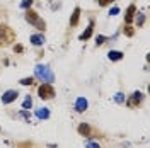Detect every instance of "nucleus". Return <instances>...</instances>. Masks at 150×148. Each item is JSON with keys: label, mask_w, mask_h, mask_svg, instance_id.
I'll return each mask as SVG.
<instances>
[{"label": "nucleus", "mask_w": 150, "mask_h": 148, "mask_svg": "<svg viewBox=\"0 0 150 148\" xmlns=\"http://www.w3.org/2000/svg\"><path fill=\"white\" fill-rule=\"evenodd\" d=\"M143 22H145V16H143L142 12H138V16H137V26L142 27V26H143Z\"/></svg>", "instance_id": "nucleus-18"}, {"label": "nucleus", "mask_w": 150, "mask_h": 148, "mask_svg": "<svg viewBox=\"0 0 150 148\" xmlns=\"http://www.w3.org/2000/svg\"><path fill=\"white\" fill-rule=\"evenodd\" d=\"M123 31H125V34H126V36H128V37H131V36H133V34H135V31H133V27H131L130 24H126V26H125V29H123Z\"/></svg>", "instance_id": "nucleus-17"}, {"label": "nucleus", "mask_w": 150, "mask_h": 148, "mask_svg": "<svg viewBox=\"0 0 150 148\" xmlns=\"http://www.w3.org/2000/svg\"><path fill=\"white\" fill-rule=\"evenodd\" d=\"M14 39H16L14 29L5 26V24H0V46H9V44H12Z\"/></svg>", "instance_id": "nucleus-1"}, {"label": "nucleus", "mask_w": 150, "mask_h": 148, "mask_svg": "<svg viewBox=\"0 0 150 148\" xmlns=\"http://www.w3.org/2000/svg\"><path fill=\"white\" fill-rule=\"evenodd\" d=\"M38 94L43 101H50V99L55 97V89H53L51 83H41L39 89H38Z\"/></svg>", "instance_id": "nucleus-4"}, {"label": "nucleus", "mask_w": 150, "mask_h": 148, "mask_svg": "<svg viewBox=\"0 0 150 148\" xmlns=\"http://www.w3.org/2000/svg\"><path fill=\"white\" fill-rule=\"evenodd\" d=\"M24 17H26V20H28L29 24H33V26H34L36 29H39V31H45V29H46V22H45L43 19H39V16H38L36 10L28 9Z\"/></svg>", "instance_id": "nucleus-3"}, {"label": "nucleus", "mask_w": 150, "mask_h": 148, "mask_svg": "<svg viewBox=\"0 0 150 148\" xmlns=\"http://www.w3.org/2000/svg\"><path fill=\"white\" fill-rule=\"evenodd\" d=\"M31 5H33V0H24V2H21V9H26V10H28Z\"/></svg>", "instance_id": "nucleus-21"}, {"label": "nucleus", "mask_w": 150, "mask_h": 148, "mask_svg": "<svg viewBox=\"0 0 150 148\" xmlns=\"http://www.w3.org/2000/svg\"><path fill=\"white\" fill-rule=\"evenodd\" d=\"M33 83H34V78L33 77H26V78L21 80V85H33Z\"/></svg>", "instance_id": "nucleus-19"}, {"label": "nucleus", "mask_w": 150, "mask_h": 148, "mask_svg": "<svg viewBox=\"0 0 150 148\" xmlns=\"http://www.w3.org/2000/svg\"><path fill=\"white\" fill-rule=\"evenodd\" d=\"M36 116L39 119H48L50 118V111L46 107H41V109H36Z\"/></svg>", "instance_id": "nucleus-14"}, {"label": "nucleus", "mask_w": 150, "mask_h": 148, "mask_svg": "<svg viewBox=\"0 0 150 148\" xmlns=\"http://www.w3.org/2000/svg\"><path fill=\"white\" fill-rule=\"evenodd\" d=\"M17 95H19L17 90H7V92H4V95H2V102L4 104H10V102H14L17 99Z\"/></svg>", "instance_id": "nucleus-6"}, {"label": "nucleus", "mask_w": 150, "mask_h": 148, "mask_svg": "<svg viewBox=\"0 0 150 148\" xmlns=\"http://www.w3.org/2000/svg\"><path fill=\"white\" fill-rule=\"evenodd\" d=\"M19 116H21V118H24V119L28 121V123L31 121V114L28 112V109H22V111L19 112Z\"/></svg>", "instance_id": "nucleus-20"}, {"label": "nucleus", "mask_w": 150, "mask_h": 148, "mask_svg": "<svg viewBox=\"0 0 150 148\" xmlns=\"http://www.w3.org/2000/svg\"><path fill=\"white\" fill-rule=\"evenodd\" d=\"M92 32H94V22L91 20V22H89V26H87V29H85L84 32L80 34V37H79V39H80V41H87L89 37L92 36Z\"/></svg>", "instance_id": "nucleus-10"}, {"label": "nucleus", "mask_w": 150, "mask_h": 148, "mask_svg": "<svg viewBox=\"0 0 150 148\" xmlns=\"http://www.w3.org/2000/svg\"><path fill=\"white\" fill-rule=\"evenodd\" d=\"M31 106H33V99H31V95H28L22 102V109H31Z\"/></svg>", "instance_id": "nucleus-16"}, {"label": "nucleus", "mask_w": 150, "mask_h": 148, "mask_svg": "<svg viewBox=\"0 0 150 148\" xmlns=\"http://www.w3.org/2000/svg\"><path fill=\"white\" fill-rule=\"evenodd\" d=\"M135 14H137V7H135V4L128 5V9H126V12H125V22L130 24L131 20H133V17H135Z\"/></svg>", "instance_id": "nucleus-9"}, {"label": "nucleus", "mask_w": 150, "mask_h": 148, "mask_svg": "<svg viewBox=\"0 0 150 148\" xmlns=\"http://www.w3.org/2000/svg\"><path fill=\"white\" fill-rule=\"evenodd\" d=\"M79 133H80L82 136H85V138H92L94 136V130L87 124V123H82V124L79 126Z\"/></svg>", "instance_id": "nucleus-7"}, {"label": "nucleus", "mask_w": 150, "mask_h": 148, "mask_svg": "<svg viewBox=\"0 0 150 148\" xmlns=\"http://www.w3.org/2000/svg\"><path fill=\"white\" fill-rule=\"evenodd\" d=\"M31 43H33L34 46H43V44H45V36H43V34H33V36H31Z\"/></svg>", "instance_id": "nucleus-12"}, {"label": "nucleus", "mask_w": 150, "mask_h": 148, "mask_svg": "<svg viewBox=\"0 0 150 148\" xmlns=\"http://www.w3.org/2000/svg\"><path fill=\"white\" fill-rule=\"evenodd\" d=\"M34 75L45 83H51L53 80H55V75H53V72L50 70V66L48 65H36V68H34Z\"/></svg>", "instance_id": "nucleus-2"}, {"label": "nucleus", "mask_w": 150, "mask_h": 148, "mask_svg": "<svg viewBox=\"0 0 150 148\" xmlns=\"http://www.w3.org/2000/svg\"><path fill=\"white\" fill-rule=\"evenodd\" d=\"M104 41H106V36H97V39H96V44H97V46H101Z\"/></svg>", "instance_id": "nucleus-22"}, {"label": "nucleus", "mask_w": 150, "mask_h": 148, "mask_svg": "<svg viewBox=\"0 0 150 148\" xmlns=\"http://www.w3.org/2000/svg\"><path fill=\"white\" fill-rule=\"evenodd\" d=\"M97 2H99V5H101V7H106V5H109L111 2H114V0H97Z\"/></svg>", "instance_id": "nucleus-23"}, {"label": "nucleus", "mask_w": 150, "mask_h": 148, "mask_svg": "<svg viewBox=\"0 0 150 148\" xmlns=\"http://www.w3.org/2000/svg\"><path fill=\"white\" fill-rule=\"evenodd\" d=\"M142 101H143V94L142 92H133L130 95V99L125 101V102H126L128 107H137V106H140L142 104Z\"/></svg>", "instance_id": "nucleus-5"}, {"label": "nucleus", "mask_w": 150, "mask_h": 148, "mask_svg": "<svg viewBox=\"0 0 150 148\" xmlns=\"http://www.w3.org/2000/svg\"><path fill=\"white\" fill-rule=\"evenodd\" d=\"M109 14H111V16H118V14H120V9H118V7H112Z\"/></svg>", "instance_id": "nucleus-25"}, {"label": "nucleus", "mask_w": 150, "mask_h": 148, "mask_svg": "<svg viewBox=\"0 0 150 148\" xmlns=\"http://www.w3.org/2000/svg\"><path fill=\"white\" fill-rule=\"evenodd\" d=\"M108 58H109L111 61H120V60H123V53L118 51V49H112V51L108 53Z\"/></svg>", "instance_id": "nucleus-13"}, {"label": "nucleus", "mask_w": 150, "mask_h": 148, "mask_svg": "<svg viewBox=\"0 0 150 148\" xmlns=\"http://www.w3.org/2000/svg\"><path fill=\"white\" fill-rule=\"evenodd\" d=\"M87 107H89V102H87V99H84V97H79V99L75 101V111H77V112L87 111Z\"/></svg>", "instance_id": "nucleus-8"}, {"label": "nucleus", "mask_w": 150, "mask_h": 148, "mask_svg": "<svg viewBox=\"0 0 150 148\" xmlns=\"http://www.w3.org/2000/svg\"><path fill=\"white\" fill-rule=\"evenodd\" d=\"M85 148H101V147H99V145H97L96 141H89V143L85 145Z\"/></svg>", "instance_id": "nucleus-24"}, {"label": "nucleus", "mask_w": 150, "mask_h": 148, "mask_svg": "<svg viewBox=\"0 0 150 148\" xmlns=\"http://www.w3.org/2000/svg\"><path fill=\"white\" fill-rule=\"evenodd\" d=\"M125 94L123 92H118V94H114V102H118V104H125Z\"/></svg>", "instance_id": "nucleus-15"}, {"label": "nucleus", "mask_w": 150, "mask_h": 148, "mask_svg": "<svg viewBox=\"0 0 150 148\" xmlns=\"http://www.w3.org/2000/svg\"><path fill=\"white\" fill-rule=\"evenodd\" d=\"M14 49H16V53H22V51H24V48L21 46V44H17V46H14Z\"/></svg>", "instance_id": "nucleus-26"}, {"label": "nucleus", "mask_w": 150, "mask_h": 148, "mask_svg": "<svg viewBox=\"0 0 150 148\" xmlns=\"http://www.w3.org/2000/svg\"><path fill=\"white\" fill-rule=\"evenodd\" d=\"M79 17H80V7H75L74 9V14L70 17V27H75L79 24Z\"/></svg>", "instance_id": "nucleus-11"}]
</instances>
